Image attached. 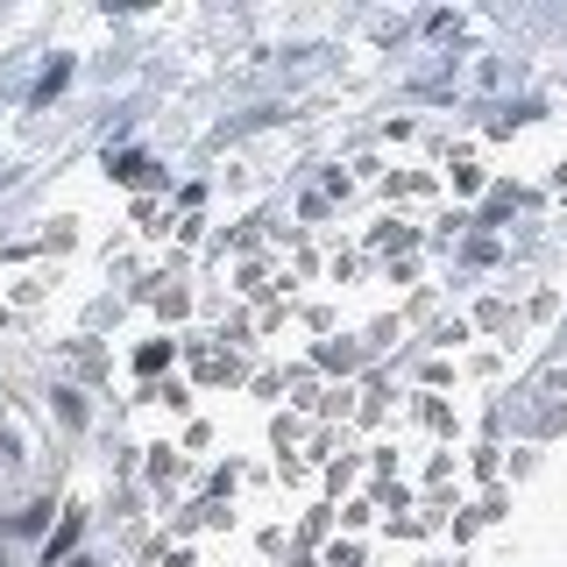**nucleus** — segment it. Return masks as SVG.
I'll list each match as a JSON object with an SVG mask.
<instances>
[]
</instances>
